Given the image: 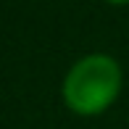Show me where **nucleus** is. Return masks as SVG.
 Returning a JSON list of instances; mask_svg holds the SVG:
<instances>
[{
  "label": "nucleus",
  "instance_id": "f257e3e1",
  "mask_svg": "<svg viewBox=\"0 0 129 129\" xmlns=\"http://www.w3.org/2000/svg\"><path fill=\"white\" fill-rule=\"evenodd\" d=\"M121 90V69L111 55L95 53L74 63L63 82V98L74 113L92 116L105 111Z\"/></svg>",
  "mask_w": 129,
  "mask_h": 129
},
{
  "label": "nucleus",
  "instance_id": "f03ea898",
  "mask_svg": "<svg viewBox=\"0 0 129 129\" xmlns=\"http://www.w3.org/2000/svg\"><path fill=\"white\" fill-rule=\"evenodd\" d=\"M108 3H129V0H108Z\"/></svg>",
  "mask_w": 129,
  "mask_h": 129
}]
</instances>
